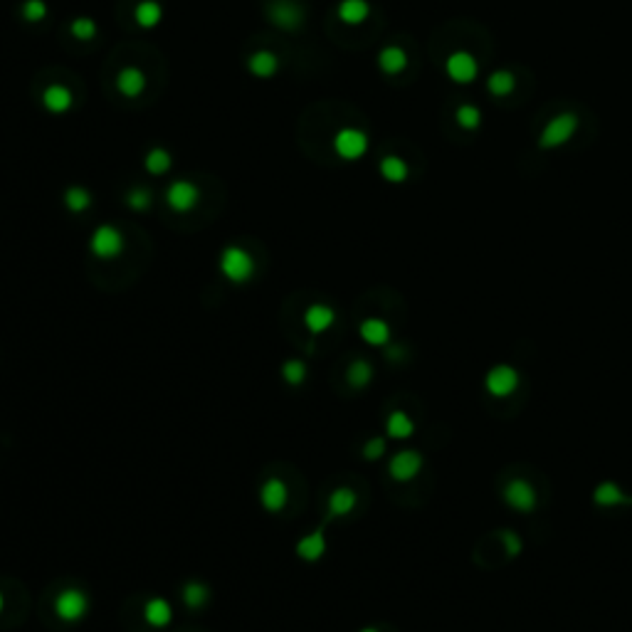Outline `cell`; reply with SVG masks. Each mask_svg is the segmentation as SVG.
<instances>
[{
    "instance_id": "32",
    "label": "cell",
    "mask_w": 632,
    "mask_h": 632,
    "mask_svg": "<svg viewBox=\"0 0 632 632\" xmlns=\"http://www.w3.org/2000/svg\"><path fill=\"white\" fill-rule=\"evenodd\" d=\"M307 376H309L307 363L299 361V358H289V361L282 363V378H285L289 385H294V388L302 385L304 380H307Z\"/></svg>"
},
{
    "instance_id": "18",
    "label": "cell",
    "mask_w": 632,
    "mask_h": 632,
    "mask_svg": "<svg viewBox=\"0 0 632 632\" xmlns=\"http://www.w3.org/2000/svg\"><path fill=\"white\" fill-rule=\"evenodd\" d=\"M329 519H336V516H348V514L356 509L358 504V496L353 489H348V486H339V489H334L329 494Z\"/></svg>"
},
{
    "instance_id": "40",
    "label": "cell",
    "mask_w": 632,
    "mask_h": 632,
    "mask_svg": "<svg viewBox=\"0 0 632 632\" xmlns=\"http://www.w3.org/2000/svg\"><path fill=\"white\" fill-rule=\"evenodd\" d=\"M361 632H378V630H376V628H363Z\"/></svg>"
},
{
    "instance_id": "41",
    "label": "cell",
    "mask_w": 632,
    "mask_h": 632,
    "mask_svg": "<svg viewBox=\"0 0 632 632\" xmlns=\"http://www.w3.org/2000/svg\"><path fill=\"white\" fill-rule=\"evenodd\" d=\"M630 504H632V496H630Z\"/></svg>"
},
{
    "instance_id": "26",
    "label": "cell",
    "mask_w": 632,
    "mask_h": 632,
    "mask_svg": "<svg viewBox=\"0 0 632 632\" xmlns=\"http://www.w3.org/2000/svg\"><path fill=\"white\" fill-rule=\"evenodd\" d=\"M380 175H383L388 183H403L408 178V163L398 156H385L380 160Z\"/></svg>"
},
{
    "instance_id": "29",
    "label": "cell",
    "mask_w": 632,
    "mask_h": 632,
    "mask_svg": "<svg viewBox=\"0 0 632 632\" xmlns=\"http://www.w3.org/2000/svg\"><path fill=\"white\" fill-rule=\"evenodd\" d=\"M346 380L353 385V388H358V390L366 388V385L373 380V366L368 361H363V358H356V361L348 366Z\"/></svg>"
},
{
    "instance_id": "1",
    "label": "cell",
    "mask_w": 632,
    "mask_h": 632,
    "mask_svg": "<svg viewBox=\"0 0 632 632\" xmlns=\"http://www.w3.org/2000/svg\"><path fill=\"white\" fill-rule=\"evenodd\" d=\"M255 257L248 253V250L238 248V245H230V248L223 250L220 255V272L228 282H235V285H245L255 277Z\"/></svg>"
},
{
    "instance_id": "2",
    "label": "cell",
    "mask_w": 632,
    "mask_h": 632,
    "mask_svg": "<svg viewBox=\"0 0 632 632\" xmlns=\"http://www.w3.org/2000/svg\"><path fill=\"white\" fill-rule=\"evenodd\" d=\"M89 250L99 260H114L124 253V235L114 225H99L89 240Z\"/></svg>"
},
{
    "instance_id": "7",
    "label": "cell",
    "mask_w": 632,
    "mask_h": 632,
    "mask_svg": "<svg viewBox=\"0 0 632 632\" xmlns=\"http://www.w3.org/2000/svg\"><path fill=\"white\" fill-rule=\"evenodd\" d=\"M267 18L275 28L280 30H297L302 25V5L294 3V0H272L270 8H267Z\"/></svg>"
},
{
    "instance_id": "34",
    "label": "cell",
    "mask_w": 632,
    "mask_h": 632,
    "mask_svg": "<svg viewBox=\"0 0 632 632\" xmlns=\"http://www.w3.org/2000/svg\"><path fill=\"white\" fill-rule=\"evenodd\" d=\"M454 119H457V124L462 128H476L481 124V111L472 104H464V106H459V109H457Z\"/></svg>"
},
{
    "instance_id": "9",
    "label": "cell",
    "mask_w": 632,
    "mask_h": 632,
    "mask_svg": "<svg viewBox=\"0 0 632 632\" xmlns=\"http://www.w3.org/2000/svg\"><path fill=\"white\" fill-rule=\"evenodd\" d=\"M422 469V454L415 449H400L398 454H393L388 462V474L395 481H410L420 474Z\"/></svg>"
},
{
    "instance_id": "15",
    "label": "cell",
    "mask_w": 632,
    "mask_h": 632,
    "mask_svg": "<svg viewBox=\"0 0 632 632\" xmlns=\"http://www.w3.org/2000/svg\"><path fill=\"white\" fill-rule=\"evenodd\" d=\"M72 92H69L64 84H50V87L42 92V106H45L50 114H64V111L72 109Z\"/></svg>"
},
{
    "instance_id": "12",
    "label": "cell",
    "mask_w": 632,
    "mask_h": 632,
    "mask_svg": "<svg viewBox=\"0 0 632 632\" xmlns=\"http://www.w3.org/2000/svg\"><path fill=\"white\" fill-rule=\"evenodd\" d=\"M444 69H447V77L457 84H469L476 77V72H479V67H476L474 57L469 52H452L447 57Z\"/></svg>"
},
{
    "instance_id": "14",
    "label": "cell",
    "mask_w": 632,
    "mask_h": 632,
    "mask_svg": "<svg viewBox=\"0 0 632 632\" xmlns=\"http://www.w3.org/2000/svg\"><path fill=\"white\" fill-rule=\"evenodd\" d=\"M304 326H307L309 334H324V331H329L331 326H334L336 321V312L331 307H326V304H312V307L304 312L302 316Z\"/></svg>"
},
{
    "instance_id": "24",
    "label": "cell",
    "mask_w": 632,
    "mask_h": 632,
    "mask_svg": "<svg viewBox=\"0 0 632 632\" xmlns=\"http://www.w3.org/2000/svg\"><path fill=\"white\" fill-rule=\"evenodd\" d=\"M385 432H388V437H393V440H408L412 432H415V422L410 420L408 412L393 410L388 415V420H385Z\"/></svg>"
},
{
    "instance_id": "25",
    "label": "cell",
    "mask_w": 632,
    "mask_h": 632,
    "mask_svg": "<svg viewBox=\"0 0 632 632\" xmlns=\"http://www.w3.org/2000/svg\"><path fill=\"white\" fill-rule=\"evenodd\" d=\"M378 67L383 69L385 74H400L405 67H408V55H405V50H400V47L390 45V47H385V50H380Z\"/></svg>"
},
{
    "instance_id": "6",
    "label": "cell",
    "mask_w": 632,
    "mask_h": 632,
    "mask_svg": "<svg viewBox=\"0 0 632 632\" xmlns=\"http://www.w3.org/2000/svg\"><path fill=\"white\" fill-rule=\"evenodd\" d=\"M484 388H486V393H491L494 398H506V395H511L514 390L519 388V373H516V368L506 366V363H499V366H494L489 373H486Z\"/></svg>"
},
{
    "instance_id": "8",
    "label": "cell",
    "mask_w": 632,
    "mask_h": 632,
    "mask_svg": "<svg viewBox=\"0 0 632 632\" xmlns=\"http://www.w3.org/2000/svg\"><path fill=\"white\" fill-rule=\"evenodd\" d=\"M165 203L175 213H190L200 203V190L190 180H173L165 190Z\"/></svg>"
},
{
    "instance_id": "38",
    "label": "cell",
    "mask_w": 632,
    "mask_h": 632,
    "mask_svg": "<svg viewBox=\"0 0 632 632\" xmlns=\"http://www.w3.org/2000/svg\"><path fill=\"white\" fill-rule=\"evenodd\" d=\"M501 539H504V546H506V554L509 556H516L519 551H521V536L514 531H504L501 534Z\"/></svg>"
},
{
    "instance_id": "13",
    "label": "cell",
    "mask_w": 632,
    "mask_h": 632,
    "mask_svg": "<svg viewBox=\"0 0 632 632\" xmlns=\"http://www.w3.org/2000/svg\"><path fill=\"white\" fill-rule=\"evenodd\" d=\"M324 526L326 521L321 524L316 531L307 534V536H302L297 541V556L302 561H307V564H314V561H319L321 556L326 554V534H324Z\"/></svg>"
},
{
    "instance_id": "30",
    "label": "cell",
    "mask_w": 632,
    "mask_h": 632,
    "mask_svg": "<svg viewBox=\"0 0 632 632\" xmlns=\"http://www.w3.org/2000/svg\"><path fill=\"white\" fill-rule=\"evenodd\" d=\"M92 205V193L79 188V185H72V188L64 190V208L69 213H84Z\"/></svg>"
},
{
    "instance_id": "19",
    "label": "cell",
    "mask_w": 632,
    "mask_h": 632,
    "mask_svg": "<svg viewBox=\"0 0 632 632\" xmlns=\"http://www.w3.org/2000/svg\"><path fill=\"white\" fill-rule=\"evenodd\" d=\"M248 69L255 74V77H260V79H270V77H275L277 69H280V60H277L275 52H270V50H257V52H253V55H250Z\"/></svg>"
},
{
    "instance_id": "33",
    "label": "cell",
    "mask_w": 632,
    "mask_h": 632,
    "mask_svg": "<svg viewBox=\"0 0 632 632\" xmlns=\"http://www.w3.org/2000/svg\"><path fill=\"white\" fill-rule=\"evenodd\" d=\"M69 32H72L77 40L89 42V40H94V35H96V23L92 18H77V20H72V25H69Z\"/></svg>"
},
{
    "instance_id": "3",
    "label": "cell",
    "mask_w": 632,
    "mask_h": 632,
    "mask_svg": "<svg viewBox=\"0 0 632 632\" xmlns=\"http://www.w3.org/2000/svg\"><path fill=\"white\" fill-rule=\"evenodd\" d=\"M578 128V116L576 114H559L546 124V128L541 131L539 146L541 148H559L564 143H569V138L576 133Z\"/></svg>"
},
{
    "instance_id": "4",
    "label": "cell",
    "mask_w": 632,
    "mask_h": 632,
    "mask_svg": "<svg viewBox=\"0 0 632 632\" xmlns=\"http://www.w3.org/2000/svg\"><path fill=\"white\" fill-rule=\"evenodd\" d=\"M89 601L79 588H64L55 598V615L62 623H77L87 615Z\"/></svg>"
},
{
    "instance_id": "39",
    "label": "cell",
    "mask_w": 632,
    "mask_h": 632,
    "mask_svg": "<svg viewBox=\"0 0 632 632\" xmlns=\"http://www.w3.org/2000/svg\"><path fill=\"white\" fill-rule=\"evenodd\" d=\"M3 608H5V598H3V593H0V613H3Z\"/></svg>"
},
{
    "instance_id": "37",
    "label": "cell",
    "mask_w": 632,
    "mask_h": 632,
    "mask_svg": "<svg viewBox=\"0 0 632 632\" xmlns=\"http://www.w3.org/2000/svg\"><path fill=\"white\" fill-rule=\"evenodd\" d=\"M385 454V437H371L363 444V457L366 459H380Z\"/></svg>"
},
{
    "instance_id": "20",
    "label": "cell",
    "mask_w": 632,
    "mask_h": 632,
    "mask_svg": "<svg viewBox=\"0 0 632 632\" xmlns=\"http://www.w3.org/2000/svg\"><path fill=\"white\" fill-rule=\"evenodd\" d=\"M143 620H146L151 628H165V625L173 620V608H170L168 601L163 598H151L143 605Z\"/></svg>"
},
{
    "instance_id": "11",
    "label": "cell",
    "mask_w": 632,
    "mask_h": 632,
    "mask_svg": "<svg viewBox=\"0 0 632 632\" xmlns=\"http://www.w3.org/2000/svg\"><path fill=\"white\" fill-rule=\"evenodd\" d=\"M289 499V489L280 476H267L260 486V504L265 511H282Z\"/></svg>"
},
{
    "instance_id": "36",
    "label": "cell",
    "mask_w": 632,
    "mask_h": 632,
    "mask_svg": "<svg viewBox=\"0 0 632 632\" xmlns=\"http://www.w3.org/2000/svg\"><path fill=\"white\" fill-rule=\"evenodd\" d=\"M47 15V5L45 0H25L23 3V18L28 23H42Z\"/></svg>"
},
{
    "instance_id": "10",
    "label": "cell",
    "mask_w": 632,
    "mask_h": 632,
    "mask_svg": "<svg viewBox=\"0 0 632 632\" xmlns=\"http://www.w3.org/2000/svg\"><path fill=\"white\" fill-rule=\"evenodd\" d=\"M504 501L516 511H534L536 509V489L526 479H511L504 486Z\"/></svg>"
},
{
    "instance_id": "31",
    "label": "cell",
    "mask_w": 632,
    "mask_h": 632,
    "mask_svg": "<svg viewBox=\"0 0 632 632\" xmlns=\"http://www.w3.org/2000/svg\"><path fill=\"white\" fill-rule=\"evenodd\" d=\"M514 74L506 72V69H499V72H491L489 79H486V89H489L494 96H506L514 92Z\"/></svg>"
},
{
    "instance_id": "22",
    "label": "cell",
    "mask_w": 632,
    "mask_h": 632,
    "mask_svg": "<svg viewBox=\"0 0 632 632\" xmlns=\"http://www.w3.org/2000/svg\"><path fill=\"white\" fill-rule=\"evenodd\" d=\"M336 13L344 25H361L371 15V5L366 0H341Z\"/></svg>"
},
{
    "instance_id": "5",
    "label": "cell",
    "mask_w": 632,
    "mask_h": 632,
    "mask_svg": "<svg viewBox=\"0 0 632 632\" xmlns=\"http://www.w3.org/2000/svg\"><path fill=\"white\" fill-rule=\"evenodd\" d=\"M334 151L336 156L344 160H358L368 151V136L361 128H353V126L341 128L334 136Z\"/></svg>"
},
{
    "instance_id": "27",
    "label": "cell",
    "mask_w": 632,
    "mask_h": 632,
    "mask_svg": "<svg viewBox=\"0 0 632 632\" xmlns=\"http://www.w3.org/2000/svg\"><path fill=\"white\" fill-rule=\"evenodd\" d=\"M173 165V158L165 148H151L143 158V168L148 170L151 175H165Z\"/></svg>"
},
{
    "instance_id": "16",
    "label": "cell",
    "mask_w": 632,
    "mask_h": 632,
    "mask_svg": "<svg viewBox=\"0 0 632 632\" xmlns=\"http://www.w3.org/2000/svg\"><path fill=\"white\" fill-rule=\"evenodd\" d=\"M358 334L366 344L371 346H385L390 341V326L388 321L378 319V316H371V319H363L361 326H358Z\"/></svg>"
},
{
    "instance_id": "17",
    "label": "cell",
    "mask_w": 632,
    "mask_h": 632,
    "mask_svg": "<svg viewBox=\"0 0 632 632\" xmlns=\"http://www.w3.org/2000/svg\"><path fill=\"white\" fill-rule=\"evenodd\" d=\"M116 89H119V94L133 99V96H138L146 89V77H143V72L138 67H124L116 74Z\"/></svg>"
},
{
    "instance_id": "23",
    "label": "cell",
    "mask_w": 632,
    "mask_h": 632,
    "mask_svg": "<svg viewBox=\"0 0 632 632\" xmlns=\"http://www.w3.org/2000/svg\"><path fill=\"white\" fill-rule=\"evenodd\" d=\"M133 20H136L138 28L151 30L163 20V8H160L156 0H141V3L133 8Z\"/></svg>"
},
{
    "instance_id": "28",
    "label": "cell",
    "mask_w": 632,
    "mask_h": 632,
    "mask_svg": "<svg viewBox=\"0 0 632 632\" xmlns=\"http://www.w3.org/2000/svg\"><path fill=\"white\" fill-rule=\"evenodd\" d=\"M180 598H183V603L188 605L190 610H200L203 605L208 603V598H210V591H208V586H203L200 581H190L183 586Z\"/></svg>"
},
{
    "instance_id": "21",
    "label": "cell",
    "mask_w": 632,
    "mask_h": 632,
    "mask_svg": "<svg viewBox=\"0 0 632 632\" xmlns=\"http://www.w3.org/2000/svg\"><path fill=\"white\" fill-rule=\"evenodd\" d=\"M593 501H596L598 506L608 509V506L630 504V496L625 494V491L620 489L615 481H601V484L596 486V491H593Z\"/></svg>"
},
{
    "instance_id": "35",
    "label": "cell",
    "mask_w": 632,
    "mask_h": 632,
    "mask_svg": "<svg viewBox=\"0 0 632 632\" xmlns=\"http://www.w3.org/2000/svg\"><path fill=\"white\" fill-rule=\"evenodd\" d=\"M126 205L131 208V210L136 213H143L151 208V193H148L146 188H133L126 193Z\"/></svg>"
}]
</instances>
